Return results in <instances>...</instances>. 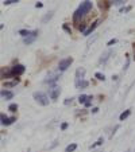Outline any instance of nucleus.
<instances>
[{"label":"nucleus","mask_w":135,"mask_h":152,"mask_svg":"<svg viewBox=\"0 0 135 152\" xmlns=\"http://www.w3.org/2000/svg\"><path fill=\"white\" fill-rule=\"evenodd\" d=\"M91 8H92V3H91V1H88V0H86V1H83V3L80 4V7L77 8V11L75 12V15H73V20L77 23L86 12L91 11Z\"/></svg>","instance_id":"1"},{"label":"nucleus","mask_w":135,"mask_h":152,"mask_svg":"<svg viewBox=\"0 0 135 152\" xmlns=\"http://www.w3.org/2000/svg\"><path fill=\"white\" fill-rule=\"evenodd\" d=\"M85 77V69L84 67H78L76 70V88H86L88 86V82L84 80Z\"/></svg>","instance_id":"2"},{"label":"nucleus","mask_w":135,"mask_h":152,"mask_svg":"<svg viewBox=\"0 0 135 152\" xmlns=\"http://www.w3.org/2000/svg\"><path fill=\"white\" fill-rule=\"evenodd\" d=\"M32 97H34V100L37 101L38 104H41V105H43V106L49 105V97H47L45 93H42V92H35L34 94H32Z\"/></svg>","instance_id":"3"},{"label":"nucleus","mask_w":135,"mask_h":152,"mask_svg":"<svg viewBox=\"0 0 135 152\" xmlns=\"http://www.w3.org/2000/svg\"><path fill=\"white\" fill-rule=\"evenodd\" d=\"M73 62V58H66V59H62L60 61V65H58V69H60V72H65L68 67L72 65Z\"/></svg>","instance_id":"4"},{"label":"nucleus","mask_w":135,"mask_h":152,"mask_svg":"<svg viewBox=\"0 0 135 152\" xmlns=\"http://www.w3.org/2000/svg\"><path fill=\"white\" fill-rule=\"evenodd\" d=\"M24 73V66L23 65H15L14 67H11V75L12 77H16Z\"/></svg>","instance_id":"5"},{"label":"nucleus","mask_w":135,"mask_h":152,"mask_svg":"<svg viewBox=\"0 0 135 152\" xmlns=\"http://www.w3.org/2000/svg\"><path fill=\"white\" fill-rule=\"evenodd\" d=\"M0 120H1V124H3V125H11L14 121H16V118L15 117H7L4 113H1V115H0Z\"/></svg>","instance_id":"6"},{"label":"nucleus","mask_w":135,"mask_h":152,"mask_svg":"<svg viewBox=\"0 0 135 152\" xmlns=\"http://www.w3.org/2000/svg\"><path fill=\"white\" fill-rule=\"evenodd\" d=\"M61 93V89L58 88V86H54V88H52V89H49V96L52 100H57L58 96H60Z\"/></svg>","instance_id":"7"},{"label":"nucleus","mask_w":135,"mask_h":152,"mask_svg":"<svg viewBox=\"0 0 135 152\" xmlns=\"http://www.w3.org/2000/svg\"><path fill=\"white\" fill-rule=\"evenodd\" d=\"M99 23H100V19H99V20H96V22H93V23L91 24V26H89V28H86V30H85V32H84V35H85V37H88V35L91 34V32H92L93 30H95L96 27L99 26Z\"/></svg>","instance_id":"8"},{"label":"nucleus","mask_w":135,"mask_h":152,"mask_svg":"<svg viewBox=\"0 0 135 152\" xmlns=\"http://www.w3.org/2000/svg\"><path fill=\"white\" fill-rule=\"evenodd\" d=\"M37 37H38V31H32L31 34L29 35V37L24 38V43H26V45H30V43L34 42V39H35Z\"/></svg>","instance_id":"9"},{"label":"nucleus","mask_w":135,"mask_h":152,"mask_svg":"<svg viewBox=\"0 0 135 152\" xmlns=\"http://www.w3.org/2000/svg\"><path fill=\"white\" fill-rule=\"evenodd\" d=\"M0 94H1V98H3V100H11V98L14 97V93L10 92V90H1Z\"/></svg>","instance_id":"10"},{"label":"nucleus","mask_w":135,"mask_h":152,"mask_svg":"<svg viewBox=\"0 0 135 152\" xmlns=\"http://www.w3.org/2000/svg\"><path fill=\"white\" fill-rule=\"evenodd\" d=\"M89 97H91V96H86V94H81L80 97H78V101H80V104H84V105H85V104L88 102Z\"/></svg>","instance_id":"11"},{"label":"nucleus","mask_w":135,"mask_h":152,"mask_svg":"<svg viewBox=\"0 0 135 152\" xmlns=\"http://www.w3.org/2000/svg\"><path fill=\"white\" fill-rule=\"evenodd\" d=\"M130 115H131V110H130V109H127L126 112H123V113H122L120 116H119V118H120V121H123L124 118H127V117H128Z\"/></svg>","instance_id":"12"},{"label":"nucleus","mask_w":135,"mask_h":152,"mask_svg":"<svg viewBox=\"0 0 135 152\" xmlns=\"http://www.w3.org/2000/svg\"><path fill=\"white\" fill-rule=\"evenodd\" d=\"M76 148H77V144H75V143H73V144H69V145L65 148V152H73Z\"/></svg>","instance_id":"13"},{"label":"nucleus","mask_w":135,"mask_h":152,"mask_svg":"<svg viewBox=\"0 0 135 152\" xmlns=\"http://www.w3.org/2000/svg\"><path fill=\"white\" fill-rule=\"evenodd\" d=\"M18 83H19V80H15V81H12V82H6L4 83V88H12V86L18 85Z\"/></svg>","instance_id":"14"},{"label":"nucleus","mask_w":135,"mask_h":152,"mask_svg":"<svg viewBox=\"0 0 135 152\" xmlns=\"http://www.w3.org/2000/svg\"><path fill=\"white\" fill-rule=\"evenodd\" d=\"M31 32H32V31H29V30H20L19 34H20V35H23L24 38H27L30 34H31Z\"/></svg>","instance_id":"15"},{"label":"nucleus","mask_w":135,"mask_h":152,"mask_svg":"<svg viewBox=\"0 0 135 152\" xmlns=\"http://www.w3.org/2000/svg\"><path fill=\"white\" fill-rule=\"evenodd\" d=\"M8 110H10V112H16V110H18V105H16V104H11V105L8 106Z\"/></svg>","instance_id":"16"},{"label":"nucleus","mask_w":135,"mask_h":152,"mask_svg":"<svg viewBox=\"0 0 135 152\" xmlns=\"http://www.w3.org/2000/svg\"><path fill=\"white\" fill-rule=\"evenodd\" d=\"M95 77L97 78V80H100V81H104V80H105V77H104V74H101V73H96V74H95Z\"/></svg>","instance_id":"17"},{"label":"nucleus","mask_w":135,"mask_h":152,"mask_svg":"<svg viewBox=\"0 0 135 152\" xmlns=\"http://www.w3.org/2000/svg\"><path fill=\"white\" fill-rule=\"evenodd\" d=\"M100 144H103V139H99V140L96 141V143L93 144V145H91V148H95L96 145H100Z\"/></svg>","instance_id":"18"},{"label":"nucleus","mask_w":135,"mask_h":152,"mask_svg":"<svg viewBox=\"0 0 135 152\" xmlns=\"http://www.w3.org/2000/svg\"><path fill=\"white\" fill-rule=\"evenodd\" d=\"M52 16H53V12H50L49 15H46V16L43 18V19H42V22H43V23H45V22H47V20H49V19H50V18H52Z\"/></svg>","instance_id":"19"},{"label":"nucleus","mask_w":135,"mask_h":152,"mask_svg":"<svg viewBox=\"0 0 135 152\" xmlns=\"http://www.w3.org/2000/svg\"><path fill=\"white\" fill-rule=\"evenodd\" d=\"M111 3H114L115 6H120V4H124L123 0H115V1H111Z\"/></svg>","instance_id":"20"},{"label":"nucleus","mask_w":135,"mask_h":152,"mask_svg":"<svg viewBox=\"0 0 135 152\" xmlns=\"http://www.w3.org/2000/svg\"><path fill=\"white\" fill-rule=\"evenodd\" d=\"M4 4H12V3H18V0H4Z\"/></svg>","instance_id":"21"},{"label":"nucleus","mask_w":135,"mask_h":152,"mask_svg":"<svg viewBox=\"0 0 135 152\" xmlns=\"http://www.w3.org/2000/svg\"><path fill=\"white\" fill-rule=\"evenodd\" d=\"M66 128H68V123H62V125H61V129H62V131H65Z\"/></svg>","instance_id":"22"},{"label":"nucleus","mask_w":135,"mask_h":152,"mask_svg":"<svg viewBox=\"0 0 135 152\" xmlns=\"http://www.w3.org/2000/svg\"><path fill=\"white\" fill-rule=\"evenodd\" d=\"M114 43H116V39H111L108 43H107V45H108V46H111V45H114Z\"/></svg>","instance_id":"23"},{"label":"nucleus","mask_w":135,"mask_h":152,"mask_svg":"<svg viewBox=\"0 0 135 152\" xmlns=\"http://www.w3.org/2000/svg\"><path fill=\"white\" fill-rule=\"evenodd\" d=\"M63 30H65L66 32H69V34H70V28H69L68 26H66V24H63Z\"/></svg>","instance_id":"24"},{"label":"nucleus","mask_w":135,"mask_h":152,"mask_svg":"<svg viewBox=\"0 0 135 152\" xmlns=\"http://www.w3.org/2000/svg\"><path fill=\"white\" fill-rule=\"evenodd\" d=\"M91 100H92V96L89 97V100H88V102L85 104V106H91V104H92V102H91Z\"/></svg>","instance_id":"25"},{"label":"nucleus","mask_w":135,"mask_h":152,"mask_svg":"<svg viewBox=\"0 0 135 152\" xmlns=\"http://www.w3.org/2000/svg\"><path fill=\"white\" fill-rule=\"evenodd\" d=\"M35 7H37V8H41V7H42V3H37L35 4Z\"/></svg>","instance_id":"26"},{"label":"nucleus","mask_w":135,"mask_h":152,"mask_svg":"<svg viewBox=\"0 0 135 152\" xmlns=\"http://www.w3.org/2000/svg\"><path fill=\"white\" fill-rule=\"evenodd\" d=\"M70 102H72V100H69V98H68V100L65 101V104H66V105H68V104H70Z\"/></svg>","instance_id":"27"},{"label":"nucleus","mask_w":135,"mask_h":152,"mask_svg":"<svg viewBox=\"0 0 135 152\" xmlns=\"http://www.w3.org/2000/svg\"><path fill=\"white\" fill-rule=\"evenodd\" d=\"M97 110H99L97 108H93V109H92V112H93V113H97Z\"/></svg>","instance_id":"28"}]
</instances>
